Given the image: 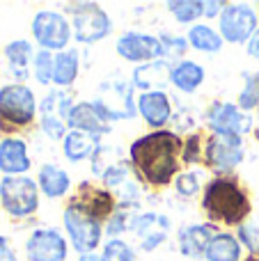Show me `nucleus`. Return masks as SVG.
Returning <instances> with one entry per match:
<instances>
[{
    "instance_id": "f257e3e1",
    "label": "nucleus",
    "mask_w": 259,
    "mask_h": 261,
    "mask_svg": "<svg viewBox=\"0 0 259 261\" xmlns=\"http://www.w3.org/2000/svg\"><path fill=\"white\" fill-rule=\"evenodd\" d=\"M184 138L170 128L149 130L133 140L128 147V163L145 188H168L182 174Z\"/></svg>"
},
{
    "instance_id": "f03ea898",
    "label": "nucleus",
    "mask_w": 259,
    "mask_h": 261,
    "mask_svg": "<svg viewBox=\"0 0 259 261\" xmlns=\"http://www.w3.org/2000/svg\"><path fill=\"white\" fill-rule=\"evenodd\" d=\"M200 206L206 222L225 227H241L252 213V202L248 190L234 174L211 176L202 188Z\"/></svg>"
},
{
    "instance_id": "7ed1b4c3",
    "label": "nucleus",
    "mask_w": 259,
    "mask_h": 261,
    "mask_svg": "<svg viewBox=\"0 0 259 261\" xmlns=\"http://www.w3.org/2000/svg\"><path fill=\"white\" fill-rule=\"evenodd\" d=\"M39 117V101L25 83L0 87V133L5 138L30 128Z\"/></svg>"
},
{
    "instance_id": "20e7f679",
    "label": "nucleus",
    "mask_w": 259,
    "mask_h": 261,
    "mask_svg": "<svg viewBox=\"0 0 259 261\" xmlns=\"http://www.w3.org/2000/svg\"><path fill=\"white\" fill-rule=\"evenodd\" d=\"M41 190L32 176H3L0 179V206L14 220H28L39 211Z\"/></svg>"
},
{
    "instance_id": "39448f33",
    "label": "nucleus",
    "mask_w": 259,
    "mask_h": 261,
    "mask_svg": "<svg viewBox=\"0 0 259 261\" xmlns=\"http://www.w3.org/2000/svg\"><path fill=\"white\" fill-rule=\"evenodd\" d=\"M67 12L78 44H96L113 32V18L96 3H69Z\"/></svg>"
},
{
    "instance_id": "423d86ee",
    "label": "nucleus",
    "mask_w": 259,
    "mask_h": 261,
    "mask_svg": "<svg viewBox=\"0 0 259 261\" xmlns=\"http://www.w3.org/2000/svg\"><path fill=\"white\" fill-rule=\"evenodd\" d=\"M94 108L113 122H124V119H133L138 115V99H136V87L128 81H106L99 85L96 96L92 99Z\"/></svg>"
},
{
    "instance_id": "0eeeda50",
    "label": "nucleus",
    "mask_w": 259,
    "mask_h": 261,
    "mask_svg": "<svg viewBox=\"0 0 259 261\" xmlns=\"http://www.w3.org/2000/svg\"><path fill=\"white\" fill-rule=\"evenodd\" d=\"M62 227L67 231V239L71 243L73 252L85 254V252H96L101 248V241H103V234H106L103 222L90 218L81 208L73 206V204L64 206Z\"/></svg>"
},
{
    "instance_id": "6e6552de",
    "label": "nucleus",
    "mask_w": 259,
    "mask_h": 261,
    "mask_svg": "<svg viewBox=\"0 0 259 261\" xmlns=\"http://www.w3.org/2000/svg\"><path fill=\"white\" fill-rule=\"evenodd\" d=\"M30 32L32 39L37 41V46L41 50H48V53L67 50L69 41L73 37L69 18L62 12H50V9H41V12H37L32 16Z\"/></svg>"
},
{
    "instance_id": "1a4fd4ad",
    "label": "nucleus",
    "mask_w": 259,
    "mask_h": 261,
    "mask_svg": "<svg viewBox=\"0 0 259 261\" xmlns=\"http://www.w3.org/2000/svg\"><path fill=\"white\" fill-rule=\"evenodd\" d=\"M73 94L69 90H48L39 101V128L48 140H64L69 133L67 119L73 108Z\"/></svg>"
},
{
    "instance_id": "9d476101",
    "label": "nucleus",
    "mask_w": 259,
    "mask_h": 261,
    "mask_svg": "<svg viewBox=\"0 0 259 261\" xmlns=\"http://www.w3.org/2000/svg\"><path fill=\"white\" fill-rule=\"evenodd\" d=\"M243 156H246L243 138L211 133L204 142V158H202V163L211 172H216V176H223V174H234V170L243 163Z\"/></svg>"
},
{
    "instance_id": "9b49d317",
    "label": "nucleus",
    "mask_w": 259,
    "mask_h": 261,
    "mask_svg": "<svg viewBox=\"0 0 259 261\" xmlns=\"http://www.w3.org/2000/svg\"><path fill=\"white\" fill-rule=\"evenodd\" d=\"M259 18L257 12L246 3H227L218 18V30L223 41L229 44H248L250 37L257 32Z\"/></svg>"
},
{
    "instance_id": "f8f14e48",
    "label": "nucleus",
    "mask_w": 259,
    "mask_h": 261,
    "mask_svg": "<svg viewBox=\"0 0 259 261\" xmlns=\"http://www.w3.org/2000/svg\"><path fill=\"white\" fill-rule=\"evenodd\" d=\"M23 250L28 261H67L69 239L58 227H37L25 239Z\"/></svg>"
},
{
    "instance_id": "ddd939ff",
    "label": "nucleus",
    "mask_w": 259,
    "mask_h": 261,
    "mask_svg": "<svg viewBox=\"0 0 259 261\" xmlns=\"http://www.w3.org/2000/svg\"><path fill=\"white\" fill-rule=\"evenodd\" d=\"M206 128L216 135H243L252 130V117L232 101H214L204 115Z\"/></svg>"
},
{
    "instance_id": "4468645a",
    "label": "nucleus",
    "mask_w": 259,
    "mask_h": 261,
    "mask_svg": "<svg viewBox=\"0 0 259 261\" xmlns=\"http://www.w3.org/2000/svg\"><path fill=\"white\" fill-rule=\"evenodd\" d=\"M69 204H73L76 208H81L83 213H87L90 218L103 222V225L117 211V197H115V193H110L103 186H94L92 181H81L76 195L69 199Z\"/></svg>"
},
{
    "instance_id": "2eb2a0df",
    "label": "nucleus",
    "mask_w": 259,
    "mask_h": 261,
    "mask_svg": "<svg viewBox=\"0 0 259 261\" xmlns=\"http://www.w3.org/2000/svg\"><path fill=\"white\" fill-rule=\"evenodd\" d=\"M115 50L122 60L133 64H147V62H156V60L165 58L163 44L156 35H147V32H136L128 30L124 35H119Z\"/></svg>"
},
{
    "instance_id": "dca6fc26",
    "label": "nucleus",
    "mask_w": 259,
    "mask_h": 261,
    "mask_svg": "<svg viewBox=\"0 0 259 261\" xmlns=\"http://www.w3.org/2000/svg\"><path fill=\"white\" fill-rule=\"evenodd\" d=\"M170 218L165 213H156V211H147V213H136L131 220V234L136 239L138 248L142 252H154L156 248L168 241L170 236Z\"/></svg>"
},
{
    "instance_id": "f3484780",
    "label": "nucleus",
    "mask_w": 259,
    "mask_h": 261,
    "mask_svg": "<svg viewBox=\"0 0 259 261\" xmlns=\"http://www.w3.org/2000/svg\"><path fill=\"white\" fill-rule=\"evenodd\" d=\"M138 115L151 130H163L172 122V99L168 92H142L138 94Z\"/></svg>"
},
{
    "instance_id": "a211bd4d",
    "label": "nucleus",
    "mask_w": 259,
    "mask_h": 261,
    "mask_svg": "<svg viewBox=\"0 0 259 261\" xmlns=\"http://www.w3.org/2000/svg\"><path fill=\"white\" fill-rule=\"evenodd\" d=\"M32 167L28 142L21 135H9L0 140V172L5 176H25Z\"/></svg>"
},
{
    "instance_id": "6ab92c4d",
    "label": "nucleus",
    "mask_w": 259,
    "mask_h": 261,
    "mask_svg": "<svg viewBox=\"0 0 259 261\" xmlns=\"http://www.w3.org/2000/svg\"><path fill=\"white\" fill-rule=\"evenodd\" d=\"M218 231H220L218 225H211V222H193V225L182 227V229L177 231L179 252L191 261L202 259L206 248H209L211 239H214Z\"/></svg>"
},
{
    "instance_id": "aec40b11",
    "label": "nucleus",
    "mask_w": 259,
    "mask_h": 261,
    "mask_svg": "<svg viewBox=\"0 0 259 261\" xmlns=\"http://www.w3.org/2000/svg\"><path fill=\"white\" fill-rule=\"evenodd\" d=\"M172 67L168 60H156V62H147L133 69L131 83L136 90L142 92H165V87L170 85V76H172Z\"/></svg>"
},
{
    "instance_id": "412c9836",
    "label": "nucleus",
    "mask_w": 259,
    "mask_h": 261,
    "mask_svg": "<svg viewBox=\"0 0 259 261\" xmlns=\"http://www.w3.org/2000/svg\"><path fill=\"white\" fill-rule=\"evenodd\" d=\"M67 126H69V130H83V133L103 138V135L110 133L113 124L94 108L92 101H78V103L71 108V113H69Z\"/></svg>"
},
{
    "instance_id": "4be33fe9",
    "label": "nucleus",
    "mask_w": 259,
    "mask_h": 261,
    "mask_svg": "<svg viewBox=\"0 0 259 261\" xmlns=\"http://www.w3.org/2000/svg\"><path fill=\"white\" fill-rule=\"evenodd\" d=\"M37 50L28 39H14L3 48V55L7 60L9 73L16 78V83H25L28 76L32 73V60Z\"/></svg>"
},
{
    "instance_id": "5701e85b",
    "label": "nucleus",
    "mask_w": 259,
    "mask_h": 261,
    "mask_svg": "<svg viewBox=\"0 0 259 261\" xmlns=\"http://www.w3.org/2000/svg\"><path fill=\"white\" fill-rule=\"evenodd\" d=\"M37 186H39L41 195H46L48 199H60L71 188V176L58 163H44L37 172Z\"/></svg>"
},
{
    "instance_id": "b1692460",
    "label": "nucleus",
    "mask_w": 259,
    "mask_h": 261,
    "mask_svg": "<svg viewBox=\"0 0 259 261\" xmlns=\"http://www.w3.org/2000/svg\"><path fill=\"white\" fill-rule=\"evenodd\" d=\"M101 138L99 135H90V133H83V130H69L62 140V153L69 163H81L85 158L94 156L101 147Z\"/></svg>"
},
{
    "instance_id": "393cba45",
    "label": "nucleus",
    "mask_w": 259,
    "mask_h": 261,
    "mask_svg": "<svg viewBox=\"0 0 259 261\" xmlns=\"http://www.w3.org/2000/svg\"><path fill=\"white\" fill-rule=\"evenodd\" d=\"M204 78H206V71L202 64H197L195 60L184 58L172 67L170 85H174V90H179L182 94H193V92L200 90Z\"/></svg>"
},
{
    "instance_id": "a878e982",
    "label": "nucleus",
    "mask_w": 259,
    "mask_h": 261,
    "mask_svg": "<svg viewBox=\"0 0 259 261\" xmlns=\"http://www.w3.org/2000/svg\"><path fill=\"white\" fill-rule=\"evenodd\" d=\"M81 73V58L76 48H67L53 55V85L58 90H69Z\"/></svg>"
},
{
    "instance_id": "bb28decb",
    "label": "nucleus",
    "mask_w": 259,
    "mask_h": 261,
    "mask_svg": "<svg viewBox=\"0 0 259 261\" xmlns=\"http://www.w3.org/2000/svg\"><path fill=\"white\" fill-rule=\"evenodd\" d=\"M243 245L239 243L237 234L229 231H218L211 239L209 248L204 252V261H241Z\"/></svg>"
},
{
    "instance_id": "cd10ccee",
    "label": "nucleus",
    "mask_w": 259,
    "mask_h": 261,
    "mask_svg": "<svg viewBox=\"0 0 259 261\" xmlns=\"http://www.w3.org/2000/svg\"><path fill=\"white\" fill-rule=\"evenodd\" d=\"M186 39H188V46H191L193 50L206 53V55L218 53V50H223V46H225L220 32L216 30V28H211L209 23H195V25H191Z\"/></svg>"
},
{
    "instance_id": "c85d7f7f",
    "label": "nucleus",
    "mask_w": 259,
    "mask_h": 261,
    "mask_svg": "<svg viewBox=\"0 0 259 261\" xmlns=\"http://www.w3.org/2000/svg\"><path fill=\"white\" fill-rule=\"evenodd\" d=\"M165 7L182 25H195L197 18L204 16V0H170Z\"/></svg>"
},
{
    "instance_id": "c756f323",
    "label": "nucleus",
    "mask_w": 259,
    "mask_h": 261,
    "mask_svg": "<svg viewBox=\"0 0 259 261\" xmlns=\"http://www.w3.org/2000/svg\"><path fill=\"white\" fill-rule=\"evenodd\" d=\"M243 90L239 92L237 106L243 113H252L259 108V71L252 73H243Z\"/></svg>"
},
{
    "instance_id": "7c9ffc66",
    "label": "nucleus",
    "mask_w": 259,
    "mask_h": 261,
    "mask_svg": "<svg viewBox=\"0 0 259 261\" xmlns=\"http://www.w3.org/2000/svg\"><path fill=\"white\" fill-rule=\"evenodd\" d=\"M202 176L204 174H200L197 170H186V172H182V174L174 179V193L179 195L182 199H193V197H197L200 195V190H202Z\"/></svg>"
},
{
    "instance_id": "2f4dec72",
    "label": "nucleus",
    "mask_w": 259,
    "mask_h": 261,
    "mask_svg": "<svg viewBox=\"0 0 259 261\" xmlns=\"http://www.w3.org/2000/svg\"><path fill=\"white\" fill-rule=\"evenodd\" d=\"M204 142L206 138H202L200 130H193L184 138V149H182V165H197L204 158Z\"/></svg>"
},
{
    "instance_id": "473e14b6",
    "label": "nucleus",
    "mask_w": 259,
    "mask_h": 261,
    "mask_svg": "<svg viewBox=\"0 0 259 261\" xmlns=\"http://www.w3.org/2000/svg\"><path fill=\"white\" fill-rule=\"evenodd\" d=\"M53 55L55 53L39 48L35 53V60H32V78L44 87L53 85Z\"/></svg>"
},
{
    "instance_id": "72a5a7b5",
    "label": "nucleus",
    "mask_w": 259,
    "mask_h": 261,
    "mask_svg": "<svg viewBox=\"0 0 259 261\" xmlns=\"http://www.w3.org/2000/svg\"><path fill=\"white\" fill-rule=\"evenodd\" d=\"M101 261H136V250L122 239H110L101 248Z\"/></svg>"
},
{
    "instance_id": "f704fd0d",
    "label": "nucleus",
    "mask_w": 259,
    "mask_h": 261,
    "mask_svg": "<svg viewBox=\"0 0 259 261\" xmlns=\"http://www.w3.org/2000/svg\"><path fill=\"white\" fill-rule=\"evenodd\" d=\"M133 216H136V213H131V208H119L117 206V211H115L113 216L108 218V222L103 225V231H106V236H108V241L119 239L122 234H126V231L131 229Z\"/></svg>"
},
{
    "instance_id": "c9c22d12",
    "label": "nucleus",
    "mask_w": 259,
    "mask_h": 261,
    "mask_svg": "<svg viewBox=\"0 0 259 261\" xmlns=\"http://www.w3.org/2000/svg\"><path fill=\"white\" fill-rule=\"evenodd\" d=\"M159 39H161V44H163L165 60H168V58H182V55L188 50V39H186V37H182V35L161 32Z\"/></svg>"
},
{
    "instance_id": "e433bc0d",
    "label": "nucleus",
    "mask_w": 259,
    "mask_h": 261,
    "mask_svg": "<svg viewBox=\"0 0 259 261\" xmlns=\"http://www.w3.org/2000/svg\"><path fill=\"white\" fill-rule=\"evenodd\" d=\"M237 239L250 254H259V227L257 225H241L237 227Z\"/></svg>"
},
{
    "instance_id": "4c0bfd02",
    "label": "nucleus",
    "mask_w": 259,
    "mask_h": 261,
    "mask_svg": "<svg viewBox=\"0 0 259 261\" xmlns=\"http://www.w3.org/2000/svg\"><path fill=\"white\" fill-rule=\"evenodd\" d=\"M225 7H227L225 0H204V18H220Z\"/></svg>"
},
{
    "instance_id": "58836bf2",
    "label": "nucleus",
    "mask_w": 259,
    "mask_h": 261,
    "mask_svg": "<svg viewBox=\"0 0 259 261\" xmlns=\"http://www.w3.org/2000/svg\"><path fill=\"white\" fill-rule=\"evenodd\" d=\"M0 261H18V254L9 236H0Z\"/></svg>"
},
{
    "instance_id": "ea45409f",
    "label": "nucleus",
    "mask_w": 259,
    "mask_h": 261,
    "mask_svg": "<svg viewBox=\"0 0 259 261\" xmlns=\"http://www.w3.org/2000/svg\"><path fill=\"white\" fill-rule=\"evenodd\" d=\"M248 55L250 58H255V60H259V28H257V32L250 37V41H248Z\"/></svg>"
},
{
    "instance_id": "a19ab883",
    "label": "nucleus",
    "mask_w": 259,
    "mask_h": 261,
    "mask_svg": "<svg viewBox=\"0 0 259 261\" xmlns=\"http://www.w3.org/2000/svg\"><path fill=\"white\" fill-rule=\"evenodd\" d=\"M78 261H101V252H85V254H78Z\"/></svg>"
},
{
    "instance_id": "79ce46f5",
    "label": "nucleus",
    "mask_w": 259,
    "mask_h": 261,
    "mask_svg": "<svg viewBox=\"0 0 259 261\" xmlns=\"http://www.w3.org/2000/svg\"><path fill=\"white\" fill-rule=\"evenodd\" d=\"M241 261H259V254H248V257L241 259Z\"/></svg>"
},
{
    "instance_id": "37998d69",
    "label": "nucleus",
    "mask_w": 259,
    "mask_h": 261,
    "mask_svg": "<svg viewBox=\"0 0 259 261\" xmlns=\"http://www.w3.org/2000/svg\"><path fill=\"white\" fill-rule=\"evenodd\" d=\"M257 7H259V3H257Z\"/></svg>"
}]
</instances>
